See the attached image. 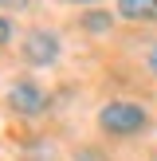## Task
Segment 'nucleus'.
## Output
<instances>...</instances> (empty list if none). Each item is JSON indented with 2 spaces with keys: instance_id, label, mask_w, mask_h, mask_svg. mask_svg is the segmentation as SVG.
Returning <instances> with one entry per match:
<instances>
[{
  "instance_id": "obj_1",
  "label": "nucleus",
  "mask_w": 157,
  "mask_h": 161,
  "mask_svg": "<svg viewBox=\"0 0 157 161\" xmlns=\"http://www.w3.org/2000/svg\"><path fill=\"white\" fill-rule=\"evenodd\" d=\"M98 126H102L106 134L130 138V134H138L141 126H145V110H141V106H133V102H110V106H102Z\"/></svg>"
},
{
  "instance_id": "obj_2",
  "label": "nucleus",
  "mask_w": 157,
  "mask_h": 161,
  "mask_svg": "<svg viewBox=\"0 0 157 161\" xmlns=\"http://www.w3.org/2000/svg\"><path fill=\"white\" fill-rule=\"evenodd\" d=\"M24 55H28V63H35V67H47V63L59 59V39H55L51 31H31V36L24 39Z\"/></svg>"
},
{
  "instance_id": "obj_3",
  "label": "nucleus",
  "mask_w": 157,
  "mask_h": 161,
  "mask_svg": "<svg viewBox=\"0 0 157 161\" xmlns=\"http://www.w3.org/2000/svg\"><path fill=\"white\" fill-rule=\"evenodd\" d=\"M8 106H12L16 114H39V110L47 106V94L39 91L35 83L24 79V83H16L12 91H8Z\"/></svg>"
},
{
  "instance_id": "obj_4",
  "label": "nucleus",
  "mask_w": 157,
  "mask_h": 161,
  "mask_svg": "<svg viewBox=\"0 0 157 161\" xmlns=\"http://www.w3.org/2000/svg\"><path fill=\"white\" fill-rule=\"evenodd\" d=\"M118 16L153 24V20H157V0H118Z\"/></svg>"
},
{
  "instance_id": "obj_5",
  "label": "nucleus",
  "mask_w": 157,
  "mask_h": 161,
  "mask_svg": "<svg viewBox=\"0 0 157 161\" xmlns=\"http://www.w3.org/2000/svg\"><path fill=\"white\" fill-rule=\"evenodd\" d=\"M110 24H114L110 12H86V16H83V28H86V31H110Z\"/></svg>"
},
{
  "instance_id": "obj_6",
  "label": "nucleus",
  "mask_w": 157,
  "mask_h": 161,
  "mask_svg": "<svg viewBox=\"0 0 157 161\" xmlns=\"http://www.w3.org/2000/svg\"><path fill=\"white\" fill-rule=\"evenodd\" d=\"M8 39H12V24L0 16V43H8Z\"/></svg>"
},
{
  "instance_id": "obj_7",
  "label": "nucleus",
  "mask_w": 157,
  "mask_h": 161,
  "mask_svg": "<svg viewBox=\"0 0 157 161\" xmlns=\"http://www.w3.org/2000/svg\"><path fill=\"white\" fill-rule=\"evenodd\" d=\"M31 0H0V8H28Z\"/></svg>"
},
{
  "instance_id": "obj_8",
  "label": "nucleus",
  "mask_w": 157,
  "mask_h": 161,
  "mask_svg": "<svg viewBox=\"0 0 157 161\" xmlns=\"http://www.w3.org/2000/svg\"><path fill=\"white\" fill-rule=\"evenodd\" d=\"M149 71L157 75V43H153V51H149Z\"/></svg>"
},
{
  "instance_id": "obj_9",
  "label": "nucleus",
  "mask_w": 157,
  "mask_h": 161,
  "mask_svg": "<svg viewBox=\"0 0 157 161\" xmlns=\"http://www.w3.org/2000/svg\"><path fill=\"white\" fill-rule=\"evenodd\" d=\"M71 4H94V0H71Z\"/></svg>"
}]
</instances>
